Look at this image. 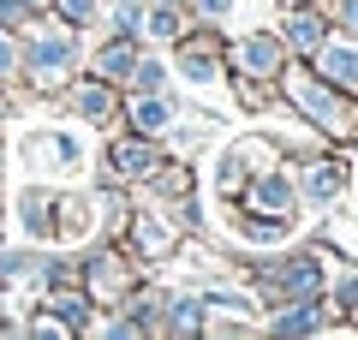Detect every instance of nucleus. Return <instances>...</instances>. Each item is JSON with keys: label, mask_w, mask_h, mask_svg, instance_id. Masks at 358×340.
Wrapping results in <instances>:
<instances>
[{"label": "nucleus", "mask_w": 358, "mask_h": 340, "mask_svg": "<svg viewBox=\"0 0 358 340\" xmlns=\"http://www.w3.org/2000/svg\"><path fill=\"white\" fill-rule=\"evenodd\" d=\"M102 72H108V78H126V72H131V54H126V48H108V54H102Z\"/></svg>", "instance_id": "nucleus-8"}, {"label": "nucleus", "mask_w": 358, "mask_h": 340, "mask_svg": "<svg viewBox=\"0 0 358 340\" xmlns=\"http://www.w3.org/2000/svg\"><path fill=\"white\" fill-rule=\"evenodd\" d=\"M299 101H305V108L317 113L322 126H346V108H341V101H329V96H322V90H310V84H299Z\"/></svg>", "instance_id": "nucleus-1"}, {"label": "nucleus", "mask_w": 358, "mask_h": 340, "mask_svg": "<svg viewBox=\"0 0 358 340\" xmlns=\"http://www.w3.org/2000/svg\"><path fill=\"white\" fill-rule=\"evenodd\" d=\"M310 191H317V197H334V191H341V167H317V173H310Z\"/></svg>", "instance_id": "nucleus-6"}, {"label": "nucleus", "mask_w": 358, "mask_h": 340, "mask_svg": "<svg viewBox=\"0 0 358 340\" xmlns=\"http://www.w3.org/2000/svg\"><path fill=\"white\" fill-rule=\"evenodd\" d=\"M114 162L126 167V173H143V167H150V150H138V143H126V150H114Z\"/></svg>", "instance_id": "nucleus-7"}, {"label": "nucleus", "mask_w": 358, "mask_h": 340, "mask_svg": "<svg viewBox=\"0 0 358 340\" xmlns=\"http://www.w3.org/2000/svg\"><path fill=\"white\" fill-rule=\"evenodd\" d=\"M245 60H251L257 72H268V66H275V42H251V48H245Z\"/></svg>", "instance_id": "nucleus-9"}, {"label": "nucleus", "mask_w": 358, "mask_h": 340, "mask_svg": "<svg viewBox=\"0 0 358 340\" xmlns=\"http://www.w3.org/2000/svg\"><path fill=\"white\" fill-rule=\"evenodd\" d=\"M6 66H13V48H6V42H0V72H6Z\"/></svg>", "instance_id": "nucleus-11"}, {"label": "nucleus", "mask_w": 358, "mask_h": 340, "mask_svg": "<svg viewBox=\"0 0 358 340\" xmlns=\"http://www.w3.org/2000/svg\"><path fill=\"white\" fill-rule=\"evenodd\" d=\"M66 60H72V42H42V48H36V72L42 78H60Z\"/></svg>", "instance_id": "nucleus-2"}, {"label": "nucleus", "mask_w": 358, "mask_h": 340, "mask_svg": "<svg viewBox=\"0 0 358 340\" xmlns=\"http://www.w3.org/2000/svg\"><path fill=\"white\" fill-rule=\"evenodd\" d=\"M131 120H138V132H162V126H167V108H162V101H138Z\"/></svg>", "instance_id": "nucleus-5"}, {"label": "nucleus", "mask_w": 358, "mask_h": 340, "mask_svg": "<svg viewBox=\"0 0 358 340\" xmlns=\"http://www.w3.org/2000/svg\"><path fill=\"white\" fill-rule=\"evenodd\" d=\"M329 78H341V84H358V48H329Z\"/></svg>", "instance_id": "nucleus-3"}, {"label": "nucleus", "mask_w": 358, "mask_h": 340, "mask_svg": "<svg viewBox=\"0 0 358 340\" xmlns=\"http://www.w3.org/2000/svg\"><path fill=\"white\" fill-rule=\"evenodd\" d=\"M257 197H263V209H287V203H293V185L275 173V179H263V191H257Z\"/></svg>", "instance_id": "nucleus-4"}, {"label": "nucleus", "mask_w": 358, "mask_h": 340, "mask_svg": "<svg viewBox=\"0 0 358 340\" xmlns=\"http://www.w3.org/2000/svg\"><path fill=\"white\" fill-rule=\"evenodd\" d=\"M78 113H96V120H102V113H108V96H102V90H84V96H78Z\"/></svg>", "instance_id": "nucleus-10"}]
</instances>
